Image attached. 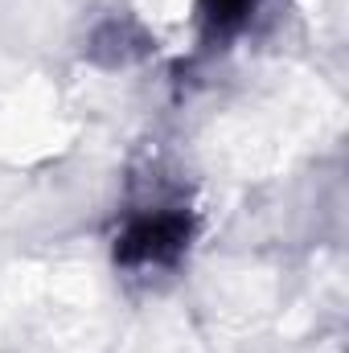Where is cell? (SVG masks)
<instances>
[{
  "label": "cell",
  "mask_w": 349,
  "mask_h": 353,
  "mask_svg": "<svg viewBox=\"0 0 349 353\" xmlns=\"http://www.w3.org/2000/svg\"><path fill=\"white\" fill-rule=\"evenodd\" d=\"M193 239V218L185 205H152L140 210L123 222V230L115 234V263L128 271H165L177 267L189 251Z\"/></svg>",
  "instance_id": "6da1fadb"
},
{
  "label": "cell",
  "mask_w": 349,
  "mask_h": 353,
  "mask_svg": "<svg viewBox=\"0 0 349 353\" xmlns=\"http://www.w3.org/2000/svg\"><path fill=\"white\" fill-rule=\"evenodd\" d=\"M259 0H201V12H206V25L214 33H239L251 17H255Z\"/></svg>",
  "instance_id": "7a4b0ae2"
}]
</instances>
